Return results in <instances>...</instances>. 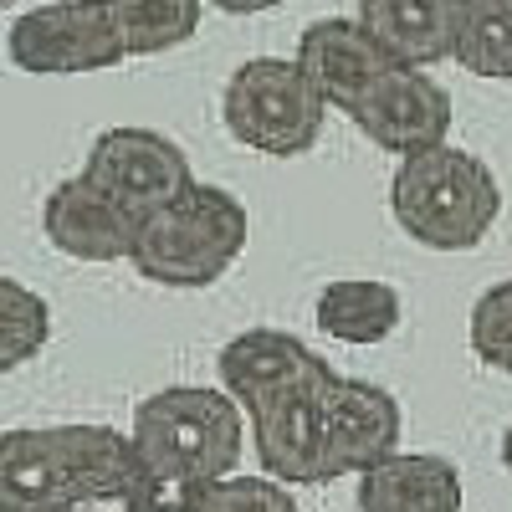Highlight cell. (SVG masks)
Wrapping results in <instances>:
<instances>
[{
    "label": "cell",
    "mask_w": 512,
    "mask_h": 512,
    "mask_svg": "<svg viewBox=\"0 0 512 512\" xmlns=\"http://www.w3.org/2000/svg\"><path fill=\"white\" fill-rule=\"evenodd\" d=\"M134 436L113 425H21L0 436V512H82L123 502Z\"/></svg>",
    "instance_id": "obj_1"
},
{
    "label": "cell",
    "mask_w": 512,
    "mask_h": 512,
    "mask_svg": "<svg viewBox=\"0 0 512 512\" xmlns=\"http://www.w3.org/2000/svg\"><path fill=\"white\" fill-rule=\"evenodd\" d=\"M390 210L410 241L431 251H472L502 216V185L487 159L446 139L395 164Z\"/></svg>",
    "instance_id": "obj_2"
},
{
    "label": "cell",
    "mask_w": 512,
    "mask_h": 512,
    "mask_svg": "<svg viewBox=\"0 0 512 512\" xmlns=\"http://www.w3.org/2000/svg\"><path fill=\"white\" fill-rule=\"evenodd\" d=\"M246 236H251L246 205L221 185L195 180L180 200H169L139 226V246L128 256V267L144 282L180 287V292L216 287L246 251Z\"/></svg>",
    "instance_id": "obj_3"
},
{
    "label": "cell",
    "mask_w": 512,
    "mask_h": 512,
    "mask_svg": "<svg viewBox=\"0 0 512 512\" xmlns=\"http://www.w3.org/2000/svg\"><path fill=\"white\" fill-rule=\"evenodd\" d=\"M328 108L333 103L318 93V82L297 57H251L226 77L221 93V118L231 139L272 159L308 154L323 134Z\"/></svg>",
    "instance_id": "obj_4"
},
{
    "label": "cell",
    "mask_w": 512,
    "mask_h": 512,
    "mask_svg": "<svg viewBox=\"0 0 512 512\" xmlns=\"http://www.w3.org/2000/svg\"><path fill=\"white\" fill-rule=\"evenodd\" d=\"M246 410L226 390H205V384H169L139 400L134 410V446L200 466L205 477H231L246 451Z\"/></svg>",
    "instance_id": "obj_5"
},
{
    "label": "cell",
    "mask_w": 512,
    "mask_h": 512,
    "mask_svg": "<svg viewBox=\"0 0 512 512\" xmlns=\"http://www.w3.org/2000/svg\"><path fill=\"white\" fill-rule=\"evenodd\" d=\"M6 52L21 72L36 77L103 72L128 57L108 0H52V6L21 11L6 31Z\"/></svg>",
    "instance_id": "obj_6"
},
{
    "label": "cell",
    "mask_w": 512,
    "mask_h": 512,
    "mask_svg": "<svg viewBox=\"0 0 512 512\" xmlns=\"http://www.w3.org/2000/svg\"><path fill=\"white\" fill-rule=\"evenodd\" d=\"M82 175H93L108 195H118L139 221H149L154 210H164L169 200H180L195 185V169L185 159V149L159 134V128H103L93 139Z\"/></svg>",
    "instance_id": "obj_7"
},
{
    "label": "cell",
    "mask_w": 512,
    "mask_h": 512,
    "mask_svg": "<svg viewBox=\"0 0 512 512\" xmlns=\"http://www.w3.org/2000/svg\"><path fill=\"white\" fill-rule=\"evenodd\" d=\"M333 369L297 379L287 390L256 400L246 410L251 420V446L262 472L297 487V482H323V400L333 390Z\"/></svg>",
    "instance_id": "obj_8"
},
{
    "label": "cell",
    "mask_w": 512,
    "mask_h": 512,
    "mask_svg": "<svg viewBox=\"0 0 512 512\" xmlns=\"http://www.w3.org/2000/svg\"><path fill=\"white\" fill-rule=\"evenodd\" d=\"M349 118L374 149L405 159V154L436 149L451 139V93L425 67L395 62Z\"/></svg>",
    "instance_id": "obj_9"
},
{
    "label": "cell",
    "mask_w": 512,
    "mask_h": 512,
    "mask_svg": "<svg viewBox=\"0 0 512 512\" xmlns=\"http://www.w3.org/2000/svg\"><path fill=\"white\" fill-rule=\"evenodd\" d=\"M400 400L369 379L338 374L323 400V482L364 477L369 466L400 451Z\"/></svg>",
    "instance_id": "obj_10"
},
{
    "label": "cell",
    "mask_w": 512,
    "mask_h": 512,
    "mask_svg": "<svg viewBox=\"0 0 512 512\" xmlns=\"http://www.w3.org/2000/svg\"><path fill=\"white\" fill-rule=\"evenodd\" d=\"M139 216L93 175L62 180L41 205V231L72 262H128L139 246Z\"/></svg>",
    "instance_id": "obj_11"
},
{
    "label": "cell",
    "mask_w": 512,
    "mask_h": 512,
    "mask_svg": "<svg viewBox=\"0 0 512 512\" xmlns=\"http://www.w3.org/2000/svg\"><path fill=\"white\" fill-rule=\"evenodd\" d=\"M297 62L308 67V77L318 82V93L338 108L354 113L364 103V93L395 67V57L369 36V26L359 16H328L313 21L303 36H297Z\"/></svg>",
    "instance_id": "obj_12"
},
{
    "label": "cell",
    "mask_w": 512,
    "mask_h": 512,
    "mask_svg": "<svg viewBox=\"0 0 512 512\" xmlns=\"http://www.w3.org/2000/svg\"><path fill=\"white\" fill-rule=\"evenodd\" d=\"M323 369H333V364L323 354H313L303 338H292L282 328H246L221 349V390L236 395L241 410H251L256 400L287 390L297 379H313Z\"/></svg>",
    "instance_id": "obj_13"
},
{
    "label": "cell",
    "mask_w": 512,
    "mask_h": 512,
    "mask_svg": "<svg viewBox=\"0 0 512 512\" xmlns=\"http://www.w3.org/2000/svg\"><path fill=\"white\" fill-rule=\"evenodd\" d=\"M359 512H461V472L436 451H395L359 477Z\"/></svg>",
    "instance_id": "obj_14"
},
{
    "label": "cell",
    "mask_w": 512,
    "mask_h": 512,
    "mask_svg": "<svg viewBox=\"0 0 512 512\" xmlns=\"http://www.w3.org/2000/svg\"><path fill=\"white\" fill-rule=\"evenodd\" d=\"M461 0H359V21L405 67H436L456 52Z\"/></svg>",
    "instance_id": "obj_15"
},
{
    "label": "cell",
    "mask_w": 512,
    "mask_h": 512,
    "mask_svg": "<svg viewBox=\"0 0 512 512\" xmlns=\"http://www.w3.org/2000/svg\"><path fill=\"white\" fill-rule=\"evenodd\" d=\"M318 328L328 338H338V344H384L400 318H405V303H400V292L390 282H379V277H338L318 292Z\"/></svg>",
    "instance_id": "obj_16"
},
{
    "label": "cell",
    "mask_w": 512,
    "mask_h": 512,
    "mask_svg": "<svg viewBox=\"0 0 512 512\" xmlns=\"http://www.w3.org/2000/svg\"><path fill=\"white\" fill-rule=\"evenodd\" d=\"M118 36L128 57H159L175 52L200 31V11L205 0H108Z\"/></svg>",
    "instance_id": "obj_17"
},
{
    "label": "cell",
    "mask_w": 512,
    "mask_h": 512,
    "mask_svg": "<svg viewBox=\"0 0 512 512\" xmlns=\"http://www.w3.org/2000/svg\"><path fill=\"white\" fill-rule=\"evenodd\" d=\"M210 482L216 477H205L200 466L139 451L134 456V477H128V492H123V512H205Z\"/></svg>",
    "instance_id": "obj_18"
},
{
    "label": "cell",
    "mask_w": 512,
    "mask_h": 512,
    "mask_svg": "<svg viewBox=\"0 0 512 512\" xmlns=\"http://www.w3.org/2000/svg\"><path fill=\"white\" fill-rule=\"evenodd\" d=\"M451 62L472 77H512V0H461Z\"/></svg>",
    "instance_id": "obj_19"
},
{
    "label": "cell",
    "mask_w": 512,
    "mask_h": 512,
    "mask_svg": "<svg viewBox=\"0 0 512 512\" xmlns=\"http://www.w3.org/2000/svg\"><path fill=\"white\" fill-rule=\"evenodd\" d=\"M47 338H52V308H47V297L31 292L26 282L6 277L0 282V369H21L26 359H36L41 349H47Z\"/></svg>",
    "instance_id": "obj_20"
},
{
    "label": "cell",
    "mask_w": 512,
    "mask_h": 512,
    "mask_svg": "<svg viewBox=\"0 0 512 512\" xmlns=\"http://www.w3.org/2000/svg\"><path fill=\"white\" fill-rule=\"evenodd\" d=\"M472 354L497 369V374H512V277L507 282H492L477 303H472Z\"/></svg>",
    "instance_id": "obj_21"
},
{
    "label": "cell",
    "mask_w": 512,
    "mask_h": 512,
    "mask_svg": "<svg viewBox=\"0 0 512 512\" xmlns=\"http://www.w3.org/2000/svg\"><path fill=\"white\" fill-rule=\"evenodd\" d=\"M205 512H297V497L287 482L277 477H216L210 482V497H205Z\"/></svg>",
    "instance_id": "obj_22"
},
{
    "label": "cell",
    "mask_w": 512,
    "mask_h": 512,
    "mask_svg": "<svg viewBox=\"0 0 512 512\" xmlns=\"http://www.w3.org/2000/svg\"><path fill=\"white\" fill-rule=\"evenodd\" d=\"M205 6H216L226 16H262V11H277L282 0H205Z\"/></svg>",
    "instance_id": "obj_23"
},
{
    "label": "cell",
    "mask_w": 512,
    "mask_h": 512,
    "mask_svg": "<svg viewBox=\"0 0 512 512\" xmlns=\"http://www.w3.org/2000/svg\"><path fill=\"white\" fill-rule=\"evenodd\" d=\"M502 466H507V472H512V425H507V431H502Z\"/></svg>",
    "instance_id": "obj_24"
},
{
    "label": "cell",
    "mask_w": 512,
    "mask_h": 512,
    "mask_svg": "<svg viewBox=\"0 0 512 512\" xmlns=\"http://www.w3.org/2000/svg\"><path fill=\"white\" fill-rule=\"evenodd\" d=\"M82 512H103V507H82Z\"/></svg>",
    "instance_id": "obj_25"
},
{
    "label": "cell",
    "mask_w": 512,
    "mask_h": 512,
    "mask_svg": "<svg viewBox=\"0 0 512 512\" xmlns=\"http://www.w3.org/2000/svg\"><path fill=\"white\" fill-rule=\"evenodd\" d=\"M6 6H21V0H6Z\"/></svg>",
    "instance_id": "obj_26"
}]
</instances>
